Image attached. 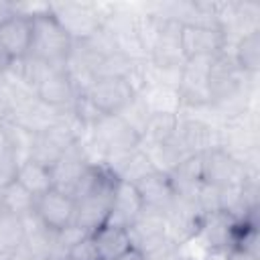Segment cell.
<instances>
[{"label":"cell","mask_w":260,"mask_h":260,"mask_svg":"<svg viewBox=\"0 0 260 260\" xmlns=\"http://www.w3.org/2000/svg\"><path fill=\"white\" fill-rule=\"evenodd\" d=\"M221 118L217 116H203L197 110H183L177 118L175 138L183 146L187 154H205L221 144Z\"/></svg>","instance_id":"cell-1"},{"label":"cell","mask_w":260,"mask_h":260,"mask_svg":"<svg viewBox=\"0 0 260 260\" xmlns=\"http://www.w3.org/2000/svg\"><path fill=\"white\" fill-rule=\"evenodd\" d=\"M110 2H51V14L71 41L89 39L110 12Z\"/></svg>","instance_id":"cell-2"},{"label":"cell","mask_w":260,"mask_h":260,"mask_svg":"<svg viewBox=\"0 0 260 260\" xmlns=\"http://www.w3.org/2000/svg\"><path fill=\"white\" fill-rule=\"evenodd\" d=\"M71 37L61 28L51 12L32 18V37L28 47V57L45 61L53 67H63L71 51Z\"/></svg>","instance_id":"cell-3"},{"label":"cell","mask_w":260,"mask_h":260,"mask_svg":"<svg viewBox=\"0 0 260 260\" xmlns=\"http://www.w3.org/2000/svg\"><path fill=\"white\" fill-rule=\"evenodd\" d=\"M130 238V246L138 250L142 256H150L169 248H177L167 236V219L165 211L142 205L136 219L126 228Z\"/></svg>","instance_id":"cell-4"},{"label":"cell","mask_w":260,"mask_h":260,"mask_svg":"<svg viewBox=\"0 0 260 260\" xmlns=\"http://www.w3.org/2000/svg\"><path fill=\"white\" fill-rule=\"evenodd\" d=\"M201 177L203 183L223 191L242 187L248 179H258V173H248V169L223 148H213L201 154Z\"/></svg>","instance_id":"cell-5"},{"label":"cell","mask_w":260,"mask_h":260,"mask_svg":"<svg viewBox=\"0 0 260 260\" xmlns=\"http://www.w3.org/2000/svg\"><path fill=\"white\" fill-rule=\"evenodd\" d=\"M215 55L189 57L181 69L179 93L183 100V110H197L211 106L209 95V69L213 65Z\"/></svg>","instance_id":"cell-6"},{"label":"cell","mask_w":260,"mask_h":260,"mask_svg":"<svg viewBox=\"0 0 260 260\" xmlns=\"http://www.w3.org/2000/svg\"><path fill=\"white\" fill-rule=\"evenodd\" d=\"M116 181L118 179L112 173H108L89 193H85L75 201V223L79 228L93 234L95 230L106 225Z\"/></svg>","instance_id":"cell-7"},{"label":"cell","mask_w":260,"mask_h":260,"mask_svg":"<svg viewBox=\"0 0 260 260\" xmlns=\"http://www.w3.org/2000/svg\"><path fill=\"white\" fill-rule=\"evenodd\" d=\"M203 213L197 207L195 201H185V199H177L171 203L169 209H165V219H167V236L169 240L181 248L183 244L191 242L201 223H203Z\"/></svg>","instance_id":"cell-8"},{"label":"cell","mask_w":260,"mask_h":260,"mask_svg":"<svg viewBox=\"0 0 260 260\" xmlns=\"http://www.w3.org/2000/svg\"><path fill=\"white\" fill-rule=\"evenodd\" d=\"M181 28H183V24H179L177 20L162 18L158 37H156L152 51L148 55V61L152 65L183 69L187 57H185L183 47H181Z\"/></svg>","instance_id":"cell-9"},{"label":"cell","mask_w":260,"mask_h":260,"mask_svg":"<svg viewBox=\"0 0 260 260\" xmlns=\"http://www.w3.org/2000/svg\"><path fill=\"white\" fill-rule=\"evenodd\" d=\"M91 132L100 146L106 150V154L118 150H134L140 146V138L116 114H104L91 126Z\"/></svg>","instance_id":"cell-10"},{"label":"cell","mask_w":260,"mask_h":260,"mask_svg":"<svg viewBox=\"0 0 260 260\" xmlns=\"http://www.w3.org/2000/svg\"><path fill=\"white\" fill-rule=\"evenodd\" d=\"M35 213L47 228L57 232L65 225L75 223V201L71 195H65L57 189H49L47 193L37 197Z\"/></svg>","instance_id":"cell-11"},{"label":"cell","mask_w":260,"mask_h":260,"mask_svg":"<svg viewBox=\"0 0 260 260\" xmlns=\"http://www.w3.org/2000/svg\"><path fill=\"white\" fill-rule=\"evenodd\" d=\"M181 47L187 59L203 57V55H217L225 47V37L217 26L185 24L181 28Z\"/></svg>","instance_id":"cell-12"},{"label":"cell","mask_w":260,"mask_h":260,"mask_svg":"<svg viewBox=\"0 0 260 260\" xmlns=\"http://www.w3.org/2000/svg\"><path fill=\"white\" fill-rule=\"evenodd\" d=\"M142 205L144 203H142V199H140V195H138V191H136V187L132 183L116 181L106 225L126 230L136 219V215L140 213Z\"/></svg>","instance_id":"cell-13"},{"label":"cell","mask_w":260,"mask_h":260,"mask_svg":"<svg viewBox=\"0 0 260 260\" xmlns=\"http://www.w3.org/2000/svg\"><path fill=\"white\" fill-rule=\"evenodd\" d=\"M87 95L104 114H118L136 93L120 77H100L95 79Z\"/></svg>","instance_id":"cell-14"},{"label":"cell","mask_w":260,"mask_h":260,"mask_svg":"<svg viewBox=\"0 0 260 260\" xmlns=\"http://www.w3.org/2000/svg\"><path fill=\"white\" fill-rule=\"evenodd\" d=\"M89 169L85 156L81 154L77 142L65 150V154L51 167V183H53V189L65 193V195H71L75 185L79 183V179L83 177V173Z\"/></svg>","instance_id":"cell-15"},{"label":"cell","mask_w":260,"mask_h":260,"mask_svg":"<svg viewBox=\"0 0 260 260\" xmlns=\"http://www.w3.org/2000/svg\"><path fill=\"white\" fill-rule=\"evenodd\" d=\"M59 114H61V110L45 104L37 95L30 102H26L20 108H16L10 114L8 120L14 122V124H18V126H22L24 130H28L32 134H43L45 130H49L55 124V120L59 118Z\"/></svg>","instance_id":"cell-16"},{"label":"cell","mask_w":260,"mask_h":260,"mask_svg":"<svg viewBox=\"0 0 260 260\" xmlns=\"http://www.w3.org/2000/svg\"><path fill=\"white\" fill-rule=\"evenodd\" d=\"M173 191L177 199H185V201H195L199 187L203 185V177H201V154H191L187 158H183L171 173H169Z\"/></svg>","instance_id":"cell-17"},{"label":"cell","mask_w":260,"mask_h":260,"mask_svg":"<svg viewBox=\"0 0 260 260\" xmlns=\"http://www.w3.org/2000/svg\"><path fill=\"white\" fill-rule=\"evenodd\" d=\"M134 187L146 207L165 211L175 201V191H173V185H171V179L167 173L152 171L150 175L142 177Z\"/></svg>","instance_id":"cell-18"},{"label":"cell","mask_w":260,"mask_h":260,"mask_svg":"<svg viewBox=\"0 0 260 260\" xmlns=\"http://www.w3.org/2000/svg\"><path fill=\"white\" fill-rule=\"evenodd\" d=\"M37 95H39V100H43L45 104H49L57 110H69L77 98V93L63 69H55L37 87Z\"/></svg>","instance_id":"cell-19"},{"label":"cell","mask_w":260,"mask_h":260,"mask_svg":"<svg viewBox=\"0 0 260 260\" xmlns=\"http://www.w3.org/2000/svg\"><path fill=\"white\" fill-rule=\"evenodd\" d=\"M30 37H32V20L22 18L18 14L0 26V43L10 59L26 57L30 47Z\"/></svg>","instance_id":"cell-20"},{"label":"cell","mask_w":260,"mask_h":260,"mask_svg":"<svg viewBox=\"0 0 260 260\" xmlns=\"http://www.w3.org/2000/svg\"><path fill=\"white\" fill-rule=\"evenodd\" d=\"M20 221H22V234H24L22 244H26L37 256L55 258V230L47 228L35 211L20 215Z\"/></svg>","instance_id":"cell-21"},{"label":"cell","mask_w":260,"mask_h":260,"mask_svg":"<svg viewBox=\"0 0 260 260\" xmlns=\"http://www.w3.org/2000/svg\"><path fill=\"white\" fill-rule=\"evenodd\" d=\"M144 106L148 108V112L152 116H179L183 112V100L177 87H169V85H146L140 93H136Z\"/></svg>","instance_id":"cell-22"},{"label":"cell","mask_w":260,"mask_h":260,"mask_svg":"<svg viewBox=\"0 0 260 260\" xmlns=\"http://www.w3.org/2000/svg\"><path fill=\"white\" fill-rule=\"evenodd\" d=\"M93 240H95V246H98L102 260H116L132 248L130 238H128L126 230H122V228L102 225L100 230L93 232Z\"/></svg>","instance_id":"cell-23"},{"label":"cell","mask_w":260,"mask_h":260,"mask_svg":"<svg viewBox=\"0 0 260 260\" xmlns=\"http://www.w3.org/2000/svg\"><path fill=\"white\" fill-rule=\"evenodd\" d=\"M232 55L242 71L250 75H258L260 71V28L240 37L236 45L232 47Z\"/></svg>","instance_id":"cell-24"},{"label":"cell","mask_w":260,"mask_h":260,"mask_svg":"<svg viewBox=\"0 0 260 260\" xmlns=\"http://www.w3.org/2000/svg\"><path fill=\"white\" fill-rule=\"evenodd\" d=\"M16 181L28 191L32 193L35 197H41L43 193H47L49 189H53V183H51V169L37 162V160H26L18 167V173H16Z\"/></svg>","instance_id":"cell-25"},{"label":"cell","mask_w":260,"mask_h":260,"mask_svg":"<svg viewBox=\"0 0 260 260\" xmlns=\"http://www.w3.org/2000/svg\"><path fill=\"white\" fill-rule=\"evenodd\" d=\"M0 201H2V209L14 215H24L35 211L37 205V197L32 193H28L18 181L6 185L4 189H0Z\"/></svg>","instance_id":"cell-26"},{"label":"cell","mask_w":260,"mask_h":260,"mask_svg":"<svg viewBox=\"0 0 260 260\" xmlns=\"http://www.w3.org/2000/svg\"><path fill=\"white\" fill-rule=\"evenodd\" d=\"M4 132H6V142H8V150L14 154V158L18 160V165L30 160L32 156V146H35V138L37 134L24 130L22 126L6 120L4 122Z\"/></svg>","instance_id":"cell-27"},{"label":"cell","mask_w":260,"mask_h":260,"mask_svg":"<svg viewBox=\"0 0 260 260\" xmlns=\"http://www.w3.org/2000/svg\"><path fill=\"white\" fill-rule=\"evenodd\" d=\"M24 240L22 221L18 215L2 211L0 213V260H4L10 252H14Z\"/></svg>","instance_id":"cell-28"},{"label":"cell","mask_w":260,"mask_h":260,"mask_svg":"<svg viewBox=\"0 0 260 260\" xmlns=\"http://www.w3.org/2000/svg\"><path fill=\"white\" fill-rule=\"evenodd\" d=\"M116 116H118L138 138H142V134H144V130H146V126H148V122H150V118H152V114L148 112V108L144 106V102H142L138 95H134Z\"/></svg>","instance_id":"cell-29"},{"label":"cell","mask_w":260,"mask_h":260,"mask_svg":"<svg viewBox=\"0 0 260 260\" xmlns=\"http://www.w3.org/2000/svg\"><path fill=\"white\" fill-rule=\"evenodd\" d=\"M177 118L179 116H167V114L152 116L144 134H142V138H140V144H162V142H167L177 130Z\"/></svg>","instance_id":"cell-30"},{"label":"cell","mask_w":260,"mask_h":260,"mask_svg":"<svg viewBox=\"0 0 260 260\" xmlns=\"http://www.w3.org/2000/svg\"><path fill=\"white\" fill-rule=\"evenodd\" d=\"M152 171H156L154 167H152V162H150V158L146 156V152L138 146L136 150H132V154H130V158L126 160V165H124V169L120 171V175H118V181H126V183H132V185H136L142 177H146V175H150Z\"/></svg>","instance_id":"cell-31"},{"label":"cell","mask_w":260,"mask_h":260,"mask_svg":"<svg viewBox=\"0 0 260 260\" xmlns=\"http://www.w3.org/2000/svg\"><path fill=\"white\" fill-rule=\"evenodd\" d=\"M132 63H134V59H130L128 55H124L122 51H118V53L108 55V57H104L100 61L95 75H98V79L100 77H120V79H124L126 73L130 71Z\"/></svg>","instance_id":"cell-32"},{"label":"cell","mask_w":260,"mask_h":260,"mask_svg":"<svg viewBox=\"0 0 260 260\" xmlns=\"http://www.w3.org/2000/svg\"><path fill=\"white\" fill-rule=\"evenodd\" d=\"M71 110H73V114L77 116V120H79L85 128H91V126L104 116V112L91 102V98H89L87 93L77 95L75 102H73V106H71Z\"/></svg>","instance_id":"cell-33"},{"label":"cell","mask_w":260,"mask_h":260,"mask_svg":"<svg viewBox=\"0 0 260 260\" xmlns=\"http://www.w3.org/2000/svg\"><path fill=\"white\" fill-rule=\"evenodd\" d=\"M67 258L69 260H102L98 246H95V240H93V234H87L83 240H79L67 252Z\"/></svg>","instance_id":"cell-34"},{"label":"cell","mask_w":260,"mask_h":260,"mask_svg":"<svg viewBox=\"0 0 260 260\" xmlns=\"http://www.w3.org/2000/svg\"><path fill=\"white\" fill-rule=\"evenodd\" d=\"M18 160L14 158V154L10 150H4L0 154V189H4L6 185L16 181V173H18Z\"/></svg>","instance_id":"cell-35"},{"label":"cell","mask_w":260,"mask_h":260,"mask_svg":"<svg viewBox=\"0 0 260 260\" xmlns=\"http://www.w3.org/2000/svg\"><path fill=\"white\" fill-rule=\"evenodd\" d=\"M144 260H185V256L181 254L179 248H169V250H162V252L144 256Z\"/></svg>","instance_id":"cell-36"},{"label":"cell","mask_w":260,"mask_h":260,"mask_svg":"<svg viewBox=\"0 0 260 260\" xmlns=\"http://www.w3.org/2000/svg\"><path fill=\"white\" fill-rule=\"evenodd\" d=\"M35 256H37V254H35L26 244H20V246H18L14 252H10L4 260H35Z\"/></svg>","instance_id":"cell-37"},{"label":"cell","mask_w":260,"mask_h":260,"mask_svg":"<svg viewBox=\"0 0 260 260\" xmlns=\"http://www.w3.org/2000/svg\"><path fill=\"white\" fill-rule=\"evenodd\" d=\"M14 16H16V6H14V2L0 0V26L6 24L8 20H12Z\"/></svg>","instance_id":"cell-38"},{"label":"cell","mask_w":260,"mask_h":260,"mask_svg":"<svg viewBox=\"0 0 260 260\" xmlns=\"http://www.w3.org/2000/svg\"><path fill=\"white\" fill-rule=\"evenodd\" d=\"M219 258H221V260H260V258H254V256H250V254H246V252H242V250H236V248L223 252Z\"/></svg>","instance_id":"cell-39"},{"label":"cell","mask_w":260,"mask_h":260,"mask_svg":"<svg viewBox=\"0 0 260 260\" xmlns=\"http://www.w3.org/2000/svg\"><path fill=\"white\" fill-rule=\"evenodd\" d=\"M116 260H144V256L138 252V250H134V248H130L128 252H124L120 258H116Z\"/></svg>","instance_id":"cell-40"},{"label":"cell","mask_w":260,"mask_h":260,"mask_svg":"<svg viewBox=\"0 0 260 260\" xmlns=\"http://www.w3.org/2000/svg\"><path fill=\"white\" fill-rule=\"evenodd\" d=\"M10 57H8V53L4 51V47H2V43H0V73H4L6 69H8V65H10Z\"/></svg>","instance_id":"cell-41"},{"label":"cell","mask_w":260,"mask_h":260,"mask_svg":"<svg viewBox=\"0 0 260 260\" xmlns=\"http://www.w3.org/2000/svg\"><path fill=\"white\" fill-rule=\"evenodd\" d=\"M8 150V142H6V132H4V122L0 124V154Z\"/></svg>","instance_id":"cell-42"},{"label":"cell","mask_w":260,"mask_h":260,"mask_svg":"<svg viewBox=\"0 0 260 260\" xmlns=\"http://www.w3.org/2000/svg\"><path fill=\"white\" fill-rule=\"evenodd\" d=\"M35 260H57L53 256H35Z\"/></svg>","instance_id":"cell-43"},{"label":"cell","mask_w":260,"mask_h":260,"mask_svg":"<svg viewBox=\"0 0 260 260\" xmlns=\"http://www.w3.org/2000/svg\"><path fill=\"white\" fill-rule=\"evenodd\" d=\"M2 211H4V209H2V201H0V213H2Z\"/></svg>","instance_id":"cell-44"},{"label":"cell","mask_w":260,"mask_h":260,"mask_svg":"<svg viewBox=\"0 0 260 260\" xmlns=\"http://www.w3.org/2000/svg\"><path fill=\"white\" fill-rule=\"evenodd\" d=\"M65 260H69V258H65Z\"/></svg>","instance_id":"cell-45"}]
</instances>
